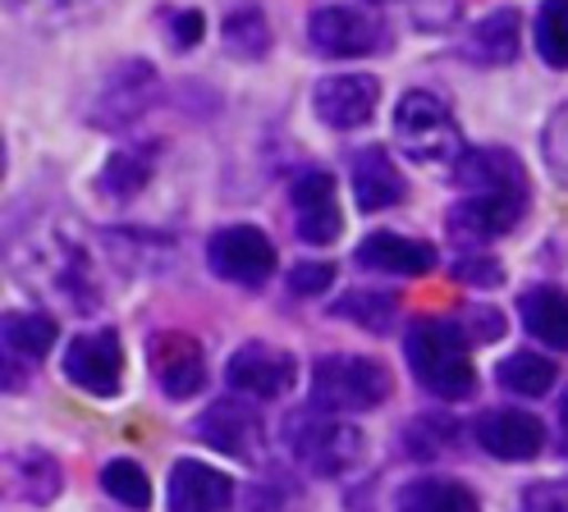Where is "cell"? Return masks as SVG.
Here are the masks:
<instances>
[{"label": "cell", "instance_id": "obj_1", "mask_svg": "<svg viewBox=\"0 0 568 512\" xmlns=\"http://www.w3.org/2000/svg\"><path fill=\"white\" fill-rule=\"evenodd\" d=\"M10 270L60 311L97 316L105 307V275L115 270V256L105 234L92 243L79 219H38L10 238Z\"/></svg>", "mask_w": 568, "mask_h": 512}, {"label": "cell", "instance_id": "obj_2", "mask_svg": "<svg viewBox=\"0 0 568 512\" xmlns=\"http://www.w3.org/2000/svg\"><path fill=\"white\" fill-rule=\"evenodd\" d=\"M449 183L464 188V197H458L445 215L449 238L458 247H481V243L514 234L531 206L527 170L514 152H505V146H473Z\"/></svg>", "mask_w": 568, "mask_h": 512}, {"label": "cell", "instance_id": "obj_3", "mask_svg": "<svg viewBox=\"0 0 568 512\" xmlns=\"http://www.w3.org/2000/svg\"><path fill=\"white\" fill-rule=\"evenodd\" d=\"M280 449L312 481H348L367 462V434L344 412H326L316 402L290 408L280 421Z\"/></svg>", "mask_w": 568, "mask_h": 512}, {"label": "cell", "instance_id": "obj_4", "mask_svg": "<svg viewBox=\"0 0 568 512\" xmlns=\"http://www.w3.org/2000/svg\"><path fill=\"white\" fill-rule=\"evenodd\" d=\"M404 361L422 393L436 402H468L477 393L473 339L458 316H422L404 329Z\"/></svg>", "mask_w": 568, "mask_h": 512}, {"label": "cell", "instance_id": "obj_5", "mask_svg": "<svg viewBox=\"0 0 568 512\" xmlns=\"http://www.w3.org/2000/svg\"><path fill=\"white\" fill-rule=\"evenodd\" d=\"M395 142H399V152L422 165V170H436L445 178H454V170L464 165V156L473 152L464 129H458L454 120V110L445 96L436 92H404L399 105H395Z\"/></svg>", "mask_w": 568, "mask_h": 512}, {"label": "cell", "instance_id": "obj_6", "mask_svg": "<svg viewBox=\"0 0 568 512\" xmlns=\"http://www.w3.org/2000/svg\"><path fill=\"white\" fill-rule=\"evenodd\" d=\"M395 393V376L381 357L367 352H322L312 357L307 371V402L326 412H376L381 402H389Z\"/></svg>", "mask_w": 568, "mask_h": 512}, {"label": "cell", "instance_id": "obj_7", "mask_svg": "<svg viewBox=\"0 0 568 512\" xmlns=\"http://www.w3.org/2000/svg\"><path fill=\"white\" fill-rule=\"evenodd\" d=\"M161 101V73L152 60H120L97 83L88 101V124L101 133H129L156 110Z\"/></svg>", "mask_w": 568, "mask_h": 512}, {"label": "cell", "instance_id": "obj_8", "mask_svg": "<svg viewBox=\"0 0 568 512\" xmlns=\"http://www.w3.org/2000/svg\"><path fill=\"white\" fill-rule=\"evenodd\" d=\"M193 434L216 453L247 462V467H257L266 458V421L257 412V402L243 398V393H225V398L211 402V408L193 421Z\"/></svg>", "mask_w": 568, "mask_h": 512}, {"label": "cell", "instance_id": "obj_9", "mask_svg": "<svg viewBox=\"0 0 568 512\" xmlns=\"http://www.w3.org/2000/svg\"><path fill=\"white\" fill-rule=\"evenodd\" d=\"M307 42L326 60H363L389 47V28L358 6H322L307 19Z\"/></svg>", "mask_w": 568, "mask_h": 512}, {"label": "cell", "instance_id": "obj_10", "mask_svg": "<svg viewBox=\"0 0 568 512\" xmlns=\"http://www.w3.org/2000/svg\"><path fill=\"white\" fill-rule=\"evenodd\" d=\"M60 371L88 398H115L124 389V344H120V335L111 325L105 329H83V335H74L64 344Z\"/></svg>", "mask_w": 568, "mask_h": 512}, {"label": "cell", "instance_id": "obj_11", "mask_svg": "<svg viewBox=\"0 0 568 512\" xmlns=\"http://www.w3.org/2000/svg\"><path fill=\"white\" fill-rule=\"evenodd\" d=\"M275 266V243L257 225H225L206 238V270L234 288H262Z\"/></svg>", "mask_w": 568, "mask_h": 512}, {"label": "cell", "instance_id": "obj_12", "mask_svg": "<svg viewBox=\"0 0 568 512\" xmlns=\"http://www.w3.org/2000/svg\"><path fill=\"white\" fill-rule=\"evenodd\" d=\"M225 385H230V393H243L253 402H280L298 385V361L290 348H275L262 339L239 344L225 361Z\"/></svg>", "mask_w": 568, "mask_h": 512}, {"label": "cell", "instance_id": "obj_13", "mask_svg": "<svg viewBox=\"0 0 568 512\" xmlns=\"http://www.w3.org/2000/svg\"><path fill=\"white\" fill-rule=\"evenodd\" d=\"M148 376L170 402H189L206 389L211 366L193 335H184V329H156V335H148Z\"/></svg>", "mask_w": 568, "mask_h": 512}, {"label": "cell", "instance_id": "obj_14", "mask_svg": "<svg viewBox=\"0 0 568 512\" xmlns=\"http://www.w3.org/2000/svg\"><path fill=\"white\" fill-rule=\"evenodd\" d=\"M60 339V325L42 307H10L0 316V352H6V393H19L38 366Z\"/></svg>", "mask_w": 568, "mask_h": 512}, {"label": "cell", "instance_id": "obj_15", "mask_svg": "<svg viewBox=\"0 0 568 512\" xmlns=\"http://www.w3.org/2000/svg\"><path fill=\"white\" fill-rule=\"evenodd\" d=\"M473 444L495 462H531L546 453L550 434L546 421L527 408H486L473 417Z\"/></svg>", "mask_w": 568, "mask_h": 512}, {"label": "cell", "instance_id": "obj_16", "mask_svg": "<svg viewBox=\"0 0 568 512\" xmlns=\"http://www.w3.org/2000/svg\"><path fill=\"white\" fill-rule=\"evenodd\" d=\"M239 485L234 475L202 458H180L165 481V512H234Z\"/></svg>", "mask_w": 568, "mask_h": 512}, {"label": "cell", "instance_id": "obj_17", "mask_svg": "<svg viewBox=\"0 0 568 512\" xmlns=\"http://www.w3.org/2000/svg\"><path fill=\"white\" fill-rule=\"evenodd\" d=\"M381 105V83L367 79V73H331L312 88V110L316 120L335 133H348V129H363Z\"/></svg>", "mask_w": 568, "mask_h": 512}, {"label": "cell", "instance_id": "obj_18", "mask_svg": "<svg viewBox=\"0 0 568 512\" xmlns=\"http://www.w3.org/2000/svg\"><path fill=\"white\" fill-rule=\"evenodd\" d=\"M290 206H294V229L303 243L326 247L339 238L344 215H339V197H335V178L326 170H303L290 183Z\"/></svg>", "mask_w": 568, "mask_h": 512}, {"label": "cell", "instance_id": "obj_19", "mask_svg": "<svg viewBox=\"0 0 568 512\" xmlns=\"http://www.w3.org/2000/svg\"><path fill=\"white\" fill-rule=\"evenodd\" d=\"M436 247L422 243V238H404V234H389L376 229L367 234L358 247H353V266L372 270V275H389V279H417L426 270H436Z\"/></svg>", "mask_w": 568, "mask_h": 512}, {"label": "cell", "instance_id": "obj_20", "mask_svg": "<svg viewBox=\"0 0 568 512\" xmlns=\"http://www.w3.org/2000/svg\"><path fill=\"white\" fill-rule=\"evenodd\" d=\"M348 183H353V202H358V211H367V215L389 211L408 197V183H404L395 156L376 142L348 152Z\"/></svg>", "mask_w": 568, "mask_h": 512}, {"label": "cell", "instance_id": "obj_21", "mask_svg": "<svg viewBox=\"0 0 568 512\" xmlns=\"http://www.w3.org/2000/svg\"><path fill=\"white\" fill-rule=\"evenodd\" d=\"M156 165H161V146H156V142H124L120 152L105 156V165H101V174H97V193H101L105 202L124 206V202H133V197L152 183Z\"/></svg>", "mask_w": 568, "mask_h": 512}, {"label": "cell", "instance_id": "obj_22", "mask_svg": "<svg viewBox=\"0 0 568 512\" xmlns=\"http://www.w3.org/2000/svg\"><path fill=\"white\" fill-rule=\"evenodd\" d=\"M518 320L537 344L550 352H568V288L531 284L518 293Z\"/></svg>", "mask_w": 568, "mask_h": 512}, {"label": "cell", "instance_id": "obj_23", "mask_svg": "<svg viewBox=\"0 0 568 512\" xmlns=\"http://www.w3.org/2000/svg\"><path fill=\"white\" fill-rule=\"evenodd\" d=\"M464 439H468V430L454 421L449 408H432L404 426L399 444H404V458H413V462H445V458L464 453Z\"/></svg>", "mask_w": 568, "mask_h": 512}, {"label": "cell", "instance_id": "obj_24", "mask_svg": "<svg viewBox=\"0 0 568 512\" xmlns=\"http://www.w3.org/2000/svg\"><path fill=\"white\" fill-rule=\"evenodd\" d=\"M518 42H523V14L514 6H500V10H490L486 19L473 23L468 42H464V60L500 69V64L518 60Z\"/></svg>", "mask_w": 568, "mask_h": 512}, {"label": "cell", "instance_id": "obj_25", "mask_svg": "<svg viewBox=\"0 0 568 512\" xmlns=\"http://www.w3.org/2000/svg\"><path fill=\"white\" fill-rule=\"evenodd\" d=\"M395 512H481V499L449 475H413L395 490Z\"/></svg>", "mask_w": 568, "mask_h": 512}, {"label": "cell", "instance_id": "obj_26", "mask_svg": "<svg viewBox=\"0 0 568 512\" xmlns=\"http://www.w3.org/2000/svg\"><path fill=\"white\" fill-rule=\"evenodd\" d=\"M10 481H14V494L32 508H51L64 490V467L47 453V449H23L10 458Z\"/></svg>", "mask_w": 568, "mask_h": 512}, {"label": "cell", "instance_id": "obj_27", "mask_svg": "<svg viewBox=\"0 0 568 512\" xmlns=\"http://www.w3.org/2000/svg\"><path fill=\"white\" fill-rule=\"evenodd\" d=\"M331 316L367 329V335H389L399 320V303H395V293H385V288H348L331 303Z\"/></svg>", "mask_w": 568, "mask_h": 512}, {"label": "cell", "instance_id": "obj_28", "mask_svg": "<svg viewBox=\"0 0 568 512\" xmlns=\"http://www.w3.org/2000/svg\"><path fill=\"white\" fill-rule=\"evenodd\" d=\"M495 385L505 393H518V398H541L559 385V366L546 357V352H509L500 366H495Z\"/></svg>", "mask_w": 568, "mask_h": 512}, {"label": "cell", "instance_id": "obj_29", "mask_svg": "<svg viewBox=\"0 0 568 512\" xmlns=\"http://www.w3.org/2000/svg\"><path fill=\"white\" fill-rule=\"evenodd\" d=\"M221 42L234 60H262L271 51V23L257 6H239L221 19Z\"/></svg>", "mask_w": 568, "mask_h": 512}, {"label": "cell", "instance_id": "obj_30", "mask_svg": "<svg viewBox=\"0 0 568 512\" xmlns=\"http://www.w3.org/2000/svg\"><path fill=\"white\" fill-rule=\"evenodd\" d=\"M101 490H105V499H115L129 512H148L152 508V481H148V471H142V462H133V458H111L105 462L101 467Z\"/></svg>", "mask_w": 568, "mask_h": 512}, {"label": "cell", "instance_id": "obj_31", "mask_svg": "<svg viewBox=\"0 0 568 512\" xmlns=\"http://www.w3.org/2000/svg\"><path fill=\"white\" fill-rule=\"evenodd\" d=\"M531 42H537V55L550 69H568V0H541Z\"/></svg>", "mask_w": 568, "mask_h": 512}, {"label": "cell", "instance_id": "obj_32", "mask_svg": "<svg viewBox=\"0 0 568 512\" xmlns=\"http://www.w3.org/2000/svg\"><path fill=\"white\" fill-rule=\"evenodd\" d=\"M298 499H303V485L280 467H266L262 481H253L243 490V508L247 512H290V508H298Z\"/></svg>", "mask_w": 568, "mask_h": 512}, {"label": "cell", "instance_id": "obj_33", "mask_svg": "<svg viewBox=\"0 0 568 512\" xmlns=\"http://www.w3.org/2000/svg\"><path fill=\"white\" fill-rule=\"evenodd\" d=\"M541 161L559 188H568V101L555 105V115L541 124Z\"/></svg>", "mask_w": 568, "mask_h": 512}, {"label": "cell", "instance_id": "obj_34", "mask_svg": "<svg viewBox=\"0 0 568 512\" xmlns=\"http://www.w3.org/2000/svg\"><path fill=\"white\" fill-rule=\"evenodd\" d=\"M449 270L458 284H473V288H500L505 284V266L495 262V256H486L481 247H458Z\"/></svg>", "mask_w": 568, "mask_h": 512}, {"label": "cell", "instance_id": "obj_35", "mask_svg": "<svg viewBox=\"0 0 568 512\" xmlns=\"http://www.w3.org/2000/svg\"><path fill=\"white\" fill-rule=\"evenodd\" d=\"M6 6L28 23H74L97 6V0H6Z\"/></svg>", "mask_w": 568, "mask_h": 512}, {"label": "cell", "instance_id": "obj_36", "mask_svg": "<svg viewBox=\"0 0 568 512\" xmlns=\"http://www.w3.org/2000/svg\"><path fill=\"white\" fill-rule=\"evenodd\" d=\"M290 293L294 298H326V288L335 284V266L331 262H298L290 266Z\"/></svg>", "mask_w": 568, "mask_h": 512}, {"label": "cell", "instance_id": "obj_37", "mask_svg": "<svg viewBox=\"0 0 568 512\" xmlns=\"http://www.w3.org/2000/svg\"><path fill=\"white\" fill-rule=\"evenodd\" d=\"M518 512H568V481H531L518 494Z\"/></svg>", "mask_w": 568, "mask_h": 512}, {"label": "cell", "instance_id": "obj_38", "mask_svg": "<svg viewBox=\"0 0 568 512\" xmlns=\"http://www.w3.org/2000/svg\"><path fill=\"white\" fill-rule=\"evenodd\" d=\"M458 320H464V329H468L473 344H495V339L505 335V316L495 311V307H486V303L464 307V311H458Z\"/></svg>", "mask_w": 568, "mask_h": 512}, {"label": "cell", "instance_id": "obj_39", "mask_svg": "<svg viewBox=\"0 0 568 512\" xmlns=\"http://www.w3.org/2000/svg\"><path fill=\"white\" fill-rule=\"evenodd\" d=\"M165 28H170V47L174 51H193L202 37H206L202 10H174V14H165Z\"/></svg>", "mask_w": 568, "mask_h": 512}, {"label": "cell", "instance_id": "obj_40", "mask_svg": "<svg viewBox=\"0 0 568 512\" xmlns=\"http://www.w3.org/2000/svg\"><path fill=\"white\" fill-rule=\"evenodd\" d=\"M555 430H559V444H564V453H568V389L559 393V421H555Z\"/></svg>", "mask_w": 568, "mask_h": 512}]
</instances>
